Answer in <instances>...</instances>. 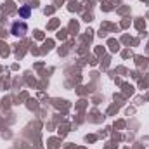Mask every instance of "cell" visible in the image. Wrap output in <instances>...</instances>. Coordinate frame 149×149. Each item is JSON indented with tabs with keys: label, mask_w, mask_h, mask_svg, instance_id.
Segmentation results:
<instances>
[{
	"label": "cell",
	"mask_w": 149,
	"mask_h": 149,
	"mask_svg": "<svg viewBox=\"0 0 149 149\" xmlns=\"http://www.w3.org/2000/svg\"><path fill=\"white\" fill-rule=\"evenodd\" d=\"M10 33H12L14 37H24V35L28 33V24H26L24 21H16V23H12V26H10Z\"/></svg>",
	"instance_id": "1"
},
{
	"label": "cell",
	"mask_w": 149,
	"mask_h": 149,
	"mask_svg": "<svg viewBox=\"0 0 149 149\" xmlns=\"http://www.w3.org/2000/svg\"><path fill=\"white\" fill-rule=\"evenodd\" d=\"M30 14H31V5H23V7H19V16H21L23 19H28Z\"/></svg>",
	"instance_id": "2"
}]
</instances>
